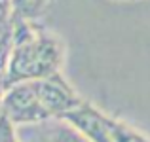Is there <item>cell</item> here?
Instances as JSON below:
<instances>
[{
    "label": "cell",
    "mask_w": 150,
    "mask_h": 142,
    "mask_svg": "<svg viewBox=\"0 0 150 142\" xmlns=\"http://www.w3.org/2000/svg\"><path fill=\"white\" fill-rule=\"evenodd\" d=\"M0 2H10V0H0Z\"/></svg>",
    "instance_id": "12"
},
{
    "label": "cell",
    "mask_w": 150,
    "mask_h": 142,
    "mask_svg": "<svg viewBox=\"0 0 150 142\" xmlns=\"http://www.w3.org/2000/svg\"><path fill=\"white\" fill-rule=\"evenodd\" d=\"M4 93H6V85H4V80H0V114H2V102H4Z\"/></svg>",
    "instance_id": "10"
},
{
    "label": "cell",
    "mask_w": 150,
    "mask_h": 142,
    "mask_svg": "<svg viewBox=\"0 0 150 142\" xmlns=\"http://www.w3.org/2000/svg\"><path fill=\"white\" fill-rule=\"evenodd\" d=\"M63 121L74 127L88 142H114L112 136V121L108 114H105L97 106L89 102H82L76 110L69 112L61 117Z\"/></svg>",
    "instance_id": "4"
},
{
    "label": "cell",
    "mask_w": 150,
    "mask_h": 142,
    "mask_svg": "<svg viewBox=\"0 0 150 142\" xmlns=\"http://www.w3.org/2000/svg\"><path fill=\"white\" fill-rule=\"evenodd\" d=\"M2 112L15 127H29L51 120L38 101L34 82H21L6 87Z\"/></svg>",
    "instance_id": "2"
},
{
    "label": "cell",
    "mask_w": 150,
    "mask_h": 142,
    "mask_svg": "<svg viewBox=\"0 0 150 142\" xmlns=\"http://www.w3.org/2000/svg\"><path fill=\"white\" fill-rule=\"evenodd\" d=\"M34 87H36L42 108L48 112L51 120H61L63 116L76 110L84 102L61 74L44 78V80H34Z\"/></svg>",
    "instance_id": "3"
},
{
    "label": "cell",
    "mask_w": 150,
    "mask_h": 142,
    "mask_svg": "<svg viewBox=\"0 0 150 142\" xmlns=\"http://www.w3.org/2000/svg\"><path fill=\"white\" fill-rule=\"evenodd\" d=\"M65 42L40 21L11 17V49L4 74V85L34 82L61 74Z\"/></svg>",
    "instance_id": "1"
},
{
    "label": "cell",
    "mask_w": 150,
    "mask_h": 142,
    "mask_svg": "<svg viewBox=\"0 0 150 142\" xmlns=\"http://www.w3.org/2000/svg\"><path fill=\"white\" fill-rule=\"evenodd\" d=\"M112 136L114 142H150V138L144 133H141L139 129L131 127L122 120L112 121Z\"/></svg>",
    "instance_id": "7"
},
{
    "label": "cell",
    "mask_w": 150,
    "mask_h": 142,
    "mask_svg": "<svg viewBox=\"0 0 150 142\" xmlns=\"http://www.w3.org/2000/svg\"><path fill=\"white\" fill-rule=\"evenodd\" d=\"M51 0H10L11 17L23 21H40L46 15Z\"/></svg>",
    "instance_id": "6"
},
{
    "label": "cell",
    "mask_w": 150,
    "mask_h": 142,
    "mask_svg": "<svg viewBox=\"0 0 150 142\" xmlns=\"http://www.w3.org/2000/svg\"><path fill=\"white\" fill-rule=\"evenodd\" d=\"M21 142H88L74 127L63 120H50L38 125H29Z\"/></svg>",
    "instance_id": "5"
},
{
    "label": "cell",
    "mask_w": 150,
    "mask_h": 142,
    "mask_svg": "<svg viewBox=\"0 0 150 142\" xmlns=\"http://www.w3.org/2000/svg\"><path fill=\"white\" fill-rule=\"evenodd\" d=\"M0 142H21L19 127H15L6 114H0Z\"/></svg>",
    "instance_id": "8"
},
{
    "label": "cell",
    "mask_w": 150,
    "mask_h": 142,
    "mask_svg": "<svg viewBox=\"0 0 150 142\" xmlns=\"http://www.w3.org/2000/svg\"><path fill=\"white\" fill-rule=\"evenodd\" d=\"M118 2H135V0H118Z\"/></svg>",
    "instance_id": "11"
},
{
    "label": "cell",
    "mask_w": 150,
    "mask_h": 142,
    "mask_svg": "<svg viewBox=\"0 0 150 142\" xmlns=\"http://www.w3.org/2000/svg\"><path fill=\"white\" fill-rule=\"evenodd\" d=\"M11 25V10L10 2H0V29Z\"/></svg>",
    "instance_id": "9"
}]
</instances>
